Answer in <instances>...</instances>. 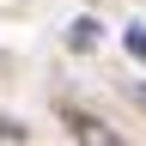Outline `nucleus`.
Segmentation results:
<instances>
[{
	"label": "nucleus",
	"mask_w": 146,
	"mask_h": 146,
	"mask_svg": "<svg viewBox=\"0 0 146 146\" xmlns=\"http://www.w3.org/2000/svg\"><path fill=\"white\" fill-rule=\"evenodd\" d=\"M67 128H73V140H98V146H116V134H110L104 122H91V116H79V110H67Z\"/></svg>",
	"instance_id": "obj_1"
},
{
	"label": "nucleus",
	"mask_w": 146,
	"mask_h": 146,
	"mask_svg": "<svg viewBox=\"0 0 146 146\" xmlns=\"http://www.w3.org/2000/svg\"><path fill=\"white\" fill-rule=\"evenodd\" d=\"M67 43L73 49H91V43H98V18H73V25H67Z\"/></svg>",
	"instance_id": "obj_2"
},
{
	"label": "nucleus",
	"mask_w": 146,
	"mask_h": 146,
	"mask_svg": "<svg viewBox=\"0 0 146 146\" xmlns=\"http://www.w3.org/2000/svg\"><path fill=\"white\" fill-rule=\"evenodd\" d=\"M128 55H140V61H146V31H140V25L128 31Z\"/></svg>",
	"instance_id": "obj_3"
},
{
	"label": "nucleus",
	"mask_w": 146,
	"mask_h": 146,
	"mask_svg": "<svg viewBox=\"0 0 146 146\" xmlns=\"http://www.w3.org/2000/svg\"><path fill=\"white\" fill-rule=\"evenodd\" d=\"M134 98H140V104H146V85H140V91H134Z\"/></svg>",
	"instance_id": "obj_4"
}]
</instances>
